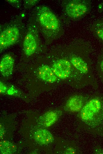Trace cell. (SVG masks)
<instances>
[{"label":"cell","mask_w":103,"mask_h":154,"mask_svg":"<svg viewBox=\"0 0 103 154\" xmlns=\"http://www.w3.org/2000/svg\"><path fill=\"white\" fill-rule=\"evenodd\" d=\"M80 119L94 134L103 136V95L96 94L80 110Z\"/></svg>","instance_id":"obj_1"},{"label":"cell","mask_w":103,"mask_h":154,"mask_svg":"<svg viewBox=\"0 0 103 154\" xmlns=\"http://www.w3.org/2000/svg\"><path fill=\"white\" fill-rule=\"evenodd\" d=\"M70 62L65 59L57 60L53 64L52 69L58 78L62 79L72 77L73 82H76L78 86L80 83L74 70Z\"/></svg>","instance_id":"obj_2"},{"label":"cell","mask_w":103,"mask_h":154,"mask_svg":"<svg viewBox=\"0 0 103 154\" xmlns=\"http://www.w3.org/2000/svg\"><path fill=\"white\" fill-rule=\"evenodd\" d=\"M20 33L18 29L15 27L7 28L0 34V48L3 49L13 45L19 38Z\"/></svg>","instance_id":"obj_3"},{"label":"cell","mask_w":103,"mask_h":154,"mask_svg":"<svg viewBox=\"0 0 103 154\" xmlns=\"http://www.w3.org/2000/svg\"><path fill=\"white\" fill-rule=\"evenodd\" d=\"M65 9L68 16L76 18L84 15L88 11V7L85 4L75 1L68 3L66 6Z\"/></svg>","instance_id":"obj_4"},{"label":"cell","mask_w":103,"mask_h":154,"mask_svg":"<svg viewBox=\"0 0 103 154\" xmlns=\"http://www.w3.org/2000/svg\"><path fill=\"white\" fill-rule=\"evenodd\" d=\"M41 24L46 28L51 30H56L59 27V23L56 16L49 11L41 13L39 17Z\"/></svg>","instance_id":"obj_5"},{"label":"cell","mask_w":103,"mask_h":154,"mask_svg":"<svg viewBox=\"0 0 103 154\" xmlns=\"http://www.w3.org/2000/svg\"><path fill=\"white\" fill-rule=\"evenodd\" d=\"M14 63V60L10 55L6 54L3 57L0 62V70L3 76L8 77L11 75L13 70Z\"/></svg>","instance_id":"obj_6"},{"label":"cell","mask_w":103,"mask_h":154,"mask_svg":"<svg viewBox=\"0 0 103 154\" xmlns=\"http://www.w3.org/2000/svg\"><path fill=\"white\" fill-rule=\"evenodd\" d=\"M23 50L25 54L27 56L33 54L37 47L36 38L31 33H27L25 37L23 42Z\"/></svg>","instance_id":"obj_7"},{"label":"cell","mask_w":103,"mask_h":154,"mask_svg":"<svg viewBox=\"0 0 103 154\" xmlns=\"http://www.w3.org/2000/svg\"><path fill=\"white\" fill-rule=\"evenodd\" d=\"M84 98L81 96L75 95L71 97L67 102L65 107L71 112H77L80 111L84 103Z\"/></svg>","instance_id":"obj_8"},{"label":"cell","mask_w":103,"mask_h":154,"mask_svg":"<svg viewBox=\"0 0 103 154\" xmlns=\"http://www.w3.org/2000/svg\"><path fill=\"white\" fill-rule=\"evenodd\" d=\"M34 138L37 143L41 145L48 144L54 140V137L52 134L45 129L37 130L35 133Z\"/></svg>","instance_id":"obj_9"},{"label":"cell","mask_w":103,"mask_h":154,"mask_svg":"<svg viewBox=\"0 0 103 154\" xmlns=\"http://www.w3.org/2000/svg\"><path fill=\"white\" fill-rule=\"evenodd\" d=\"M38 74L39 77L46 82L52 83L57 80V77L52 68L47 65L42 66L39 69Z\"/></svg>","instance_id":"obj_10"},{"label":"cell","mask_w":103,"mask_h":154,"mask_svg":"<svg viewBox=\"0 0 103 154\" xmlns=\"http://www.w3.org/2000/svg\"><path fill=\"white\" fill-rule=\"evenodd\" d=\"M59 116V113L57 111H49L40 117L39 121L42 125L45 127H48L57 121Z\"/></svg>","instance_id":"obj_11"},{"label":"cell","mask_w":103,"mask_h":154,"mask_svg":"<svg viewBox=\"0 0 103 154\" xmlns=\"http://www.w3.org/2000/svg\"><path fill=\"white\" fill-rule=\"evenodd\" d=\"M16 148L15 146L9 141H3L0 142V151L2 153H12L15 151Z\"/></svg>","instance_id":"obj_12"},{"label":"cell","mask_w":103,"mask_h":154,"mask_svg":"<svg viewBox=\"0 0 103 154\" xmlns=\"http://www.w3.org/2000/svg\"><path fill=\"white\" fill-rule=\"evenodd\" d=\"M98 74L103 83V57L100 60L99 63Z\"/></svg>","instance_id":"obj_13"},{"label":"cell","mask_w":103,"mask_h":154,"mask_svg":"<svg viewBox=\"0 0 103 154\" xmlns=\"http://www.w3.org/2000/svg\"><path fill=\"white\" fill-rule=\"evenodd\" d=\"M76 150L73 147H70L68 148L65 152V153L67 154H74L75 153Z\"/></svg>","instance_id":"obj_14"},{"label":"cell","mask_w":103,"mask_h":154,"mask_svg":"<svg viewBox=\"0 0 103 154\" xmlns=\"http://www.w3.org/2000/svg\"><path fill=\"white\" fill-rule=\"evenodd\" d=\"M96 34L98 37L103 41V29L98 30L96 31Z\"/></svg>","instance_id":"obj_15"},{"label":"cell","mask_w":103,"mask_h":154,"mask_svg":"<svg viewBox=\"0 0 103 154\" xmlns=\"http://www.w3.org/2000/svg\"><path fill=\"white\" fill-rule=\"evenodd\" d=\"M6 89V87L1 82H0V92L2 93L4 92Z\"/></svg>","instance_id":"obj_16"},{"label":"cell","mask_w":103,"mask_h":154,"mask_svg":"<svg viewBox=\"0 0 103 154\" xmlns=\"http://www.w3.org/2000/svg\"><path fill=\"white\" fill-rule=\"evenodd\" d=\"M0 129H0V131H1L0 137H2V136L3 135V134H4V130H3V129L2 128V127L1 126V127H0Z\"/></svg>","instance_id":"obj_17"}]
</instances>
